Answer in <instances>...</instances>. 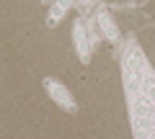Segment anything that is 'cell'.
Returning <instances> with one entry per match:
<instances>
[{"label":"cell","instance_id":"cell-1","mask_svg":"<svg viewBox=\"0 0 155 139\" xmlns=\"http://www.w3.org/2000/svg\"><path fill=\"white\" fill-rule=\"evenodd\" d=\"M41 88H44L47 98H49L54 106H60L65 113H72V116L78 113V100L72 98V90L67 88L62 80H57V77H44V80H41Z\"/></svg>","mask_w":155,"mask_h":139},{"label":"cell","instance_id":"cell-2","mask_svg":"<svg viewBox=\"0 0 155 139\" xmlns=\"http://www.w3.org/2000/svg\"><path fill=\"white\" fill-rule=\"evenodd\" d=\"M72 46H75L78 59L83 62V65H88L91 54H93V44H91V36H88L85 18H75V23H72Z\"/></svg>","mask_w":155,"mask_h":139},{"label":"cell","instance_id":"cell-3","mask_svg":"<svg viewBox=\"0 0 155 139\" xmlns=\"http://www.w3.org/2000/svg\"><path fill=\"white\" fill-rule=\"evenodd\" d=\"M96 23H98V31H101V36H104L106 41H111V44L119 41V26H116V21L111 18V13L106 11L104 5L96 8Z\"/></svg>","mask_w":155,"mask_h":139},{"label":"cell","instance_id":"cell-4","mask_svg":"<svg viewBox=\"0 0 155 139\" xmlns=\"http://www.w3.org/2000/svg\"><path fill=\"white\" fill-rule=\"evenodd\" d=\"M72 3H75V0H52V8H49V13H47V26H57V23L67 16V11L72 8Z\"/></svg>","mask_w":155,"mask_h":139},{"label":"cell","instance_id":"cell-5","mask_svg":"<svg viewBox=\"0 0 155 139\" xmlns=\"http://www.w3.org/2000/svg\"><path fill=\"white\" fill-rule=\"evenodd\" d=\"M44 3H49V0H44Z\"/></svg>","mask_w":155,"mask_h":139}]
</instances>
